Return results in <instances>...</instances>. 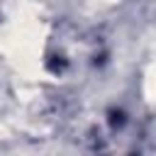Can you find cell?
Instances as JSON below:
<instances>
[{"instance_id": "obj_3", "label": "cell", "mask_w": 156, "mask_h": 156, "mask_svg": "<svg viewBox=\"0 0 156 156\" xmlns=\"http://www.w3.org/2000/svg\"><path fill=\"white\" fill-rule=\"evenodd\" d=\"M2 136H7V129H5L2 124H0V139H2Z\"/></svg>"}, {"instance_id": "obj_2", "label": "cell", "mask_w": 156, "mask_h": 156, "mask_svg": "<svg viewBox=\"0 0 156 156\" xmlns=\"http://www.w3.org/2000/svg\"><path fill=\"white\" fill-rule=\"evenodd\" d=\"M144 93H146V98L156 105V61L149 66V71H146V78H144Z\"/></svg>"}, {"instance_id": "obj_1", "label": "cell", "mask_w": 156, "mask_h": 156, "mask_svg": "<svg viewBox=\"0 0 156 156\" xmlns=\"http://www.w3.org/2000/svg\"><path fill=\"white\" fill-rule=\"evenodd\" d=\"M46 27L37 17H17L0 27V54H5L27 78L41 76V49Z\"/></svg>"}]
</instances>
